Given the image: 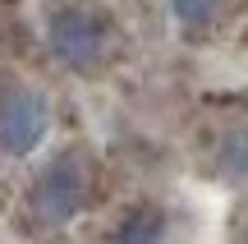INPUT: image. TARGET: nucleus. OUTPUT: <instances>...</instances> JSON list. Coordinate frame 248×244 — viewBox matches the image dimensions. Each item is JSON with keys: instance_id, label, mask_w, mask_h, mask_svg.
Wrapping results in <instances>:
<instances>
[{"instance_id": "nucleus-1", "label": "nucleus", "mask_w": 248, "mask_h": 244, "mask_svg": "<svg viewBox=\"0 0 248 244\" xmlns=\"http://www.w3.org/2000/svg\"><path fill=\"white\" fill-rule=\"evenodd\" d=\"M92 194V171L83 152H60L37 171L32 189H28V212L37 217V226H64L88 208Z\"/></svg>"}, {"instance_id": "nucleus-2", "label": "nucleus", "mask_w": 248, "mask_h": 244, "mask_svg": "<svg viewBox=\"0 0 248 244\" xmlns=\"http://www.w3.org/2000/svg\"><path fill=\"white\" fill-rule=\"evenodd\" d=\"M46 46L51 55L74 74H88L101 65L106 55V23H101L92 9H78V5H64L46 18Z\"/></svg>"}, {"instance_id": "nucleus-3", "label": "nucleus", "mask_w": 248, "mask_h": 244, "mask_svg": "<svg viewBox=\"0 0 248 244\" xmlns=\"http://www.w3.org/2000/svg\"><path fill=\"white\" fill-rule=\"evenodd\" d=\"M51 134V106L32 88H0V152L32 157Z\"/></svg>"}, {"instance_id": "nucleus-4", "label": "nucleus", "mask_w": 248, "mask_h": 244, "mask_svg": "<svg viewBox=\"0 0 248 244\" xmlns=\"http://www.w3.org/2000/svg\"><path fill=\"white\" fill-rule=\"evenodd\" d=\"M216 175L248 180V129H234V134L221 138V147H216Z\"/></svg>"}, {"instance_id": "nucleus-5", "label": "nucleus", "mask_w": 248, "mask_h": 244, "mask_svg": "<svg viewBox=\"0 0 248 244\" xmlns=\"http://www.w3.org/2000/svg\"><path fill=\"white\" fill-rule=\"evenodd\" d=\"M115 235L120 240H161V235H166V221H161V212L138 208L133 217H124L120 226H115Z\"/></svg>"}, {"instance_id": "nucleus-6", "label": "nucleus", "mask_w": 248, "mask_h": 244, "mask_svg": "<svg viewBox=\"0 0 248 244\" xmlns=\"http://www.w3.org/2000/svg\"><path fill=\"white\" fill-rule=\"evenodd\" d=\"M216 9H221V0H170V14H175L184 28H202V23H212Z\"/></svg>"}]
</instances>
